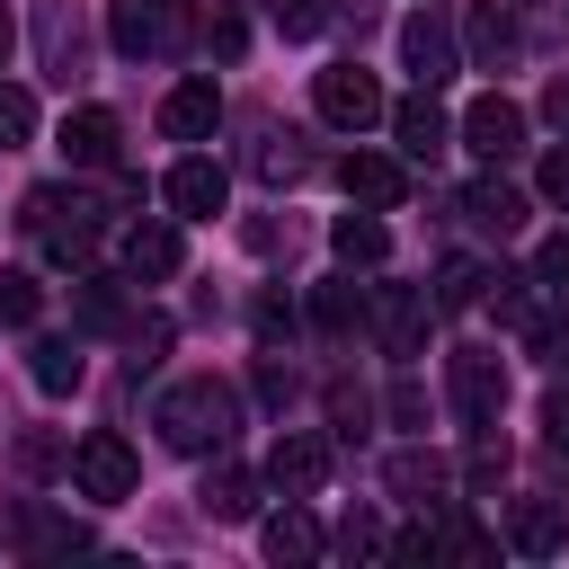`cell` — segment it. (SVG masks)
I'll return each instance as SVG.
<instances>
[{
	"label": "cell",
	"mask_w": 569,
	"mask_h": 569,
	"mask_svg": "<svg viewBox=\"0 0 569 569\" xmlns=\"http://www.w3.org/2000/svg\"><path fill=\"white\" fill-rule=\"evenodd\" d=\"M284 329H293V302H284V293H258V338H267V347H276V338H284Z\"/></svg>",
	"instance_id": "obj_39"
},
{
	"label": "cell",
	"mask_w": 569,
	"mask_h": 569,
	"mask_svg": "<svg viewBox=\"0 0 569 569\" xmlns=\"http://www.w3.org/2000/svg\"><path fill=\"white\" fill-rule=\"evenodd\" d=\"M36 142V98L18 80H0V151H27Z\"/></svg>",
	"instance_id": "obj_34"
},
{
	"label": "cell",
	"mask_w": 569,
	"mask_h": 569,
	"mask_svg": "<svg viewBox=\"0 0 569 569\" xmlns=\"http://www.w3.org/2000/svg\"><path fill=\"white\" fill-rule=\"evenodd\" d=\"M542 445H551V453H569V382H551V391H542Z\"/></svg>",
	"instance_id": "obj_38"
},
{
	"label": "cell",
	"mask_w": 569,
	"mask_h": 569,
	"mask_svg": "<svg viewBox=\"0 0 569 569\" xmlns=\"http://www.w3.org/2000/svg\"><path fill=\"white\" fill-rule=\"evenodd\" d=\"M267 18H276V36H320V27H338V0H267Z\"/></svg>",
	"instance_id": "obj_32"
},
{
	"label": "cell",
	"mask_w": 569,
	"mask_h": 569,
	"mask_svg": "<svg viewBox=\"0 0 569 569\" xmlns=\"http://www.w3.org/2000/svg\"><path fill=\"white\" fill-rule=\"evenodd\" d=\"M489 284H498V276H489L480 258H436V284H427V302H436V311H471Z\"/></svg>",
	"instance_id": "obj_26"
},
{
	"label": "cell",
	"mask_w": 569,
	"mask_h": 569,
	"mask_svg": "<svg viewBox=\"0 0 569 569\" xmlns=\"http://www.w3.org/2000/svg\"><path fill=\"white\" fill-rule=\"evenodd\" d=\"M462 142H471L480 160H516V151H525V107L489 89V98H480V107L462 116Z\"/></svg>",
	"instance_id": "obj_16"
},
{
	"label": "cell",
	"mask_w": 569,
	"mask_h": 569,
	"mask_svg": "<svg viewBox=\"0 0 569 569\" xmlns=\"http://www.w3.org/2000/svg\"><path fill=\"white\" fill-rule=\"evenodd\" d=\"M204 44H213L222 62H240V44H249V27H240V9H213V18H204Z\"/></svg>",
	"instance_id": "obj_36"
},
{
	"label": "cell",
	"mask_w": 569,
	"mask_h": 569,
	"mask_svg": "<svg viewBox=\"0 0 569 569\" xmlns=\"http://www.w3.org/2000/svg\"><path fill=\"white\" fill-rule=\"evenodd\" d=\"M382 480H391V498H409V507H427V498H445V453H427V445H400L391 462H382Z\"/></svg>",
	"instance_id": "obj_24"
},
{
	"label": "cell",
	"mask_w": 569,
	"mask_h": 569,
	"mask_svg": "<svg viewBox=\"0 0 569 569\" xmlns=\"http://www.w3.org/2000/svg\"><path fill=\"white\" fill-rule=\"evenodd\" d=\"M36 311H44V284L18 276V267H0V329H36Z\"/></svg>",
	"instance_id": "obj_31"
},
{
	"label": "cell",
	"mask_w": 569,
	"mask_h": 569,
	"mask_svg": "<svg viewBox=\"0 0 569 569\" xmlns=\"http://www.w3.org/2000/svg\"><path fill=\"white\" fill-rule=\"evenodd\" d=\"M213 124H222V89L213 80H178L160 98V133L169 142H213Z\"/></svg>",
	"instance_id": "obj_15"
},
{
	"label": "cell",
	"mask_w": 569,
	"mask_h": 569,
	"mask_svg": "<svg viewBox=\"0 0 569 569\" xmlns=\"http://www.w3.org/2000/svg\"><path fill=\"white\" fill-rule=\"evenodd\" d=\"M356 320H365V293H356L347 276H338V284H311V329H320V338H347Z\"/></svg>",
	"instance_id": "obj_29"
},
{
	"label": "cell",
	"mask_w": 569,
	"mask_h": 569,
	"mask_svg": "<svg viewBox=\"0 0 569 569\" xmlns=\"http://www.w3.org/2000/svg\"><path fill=\"white\" fill-rule=\"evenodd\" d=\"M533 196L569 213V142H560V151H542V169H533Z\"/></svg>",
	"instance_id": "obj_35"
},
{
	"label": "cell",
	"mask_w": 569,
	"mask_h": 569,
	"mask_svg": "<svg viewBox=\"0 0 569 569\" xmlns=\"http://www.w3.org/2000/svg\"><path fill=\"white\" fill-rule=\"evenodd\" d=\"M196 507H204L213 525H249V516H258V471H240L231 453H213V471H204Z\"/></svg>",
	"instance_id": "obj_20"
},
{
	"label": "cell",
	"mask_w": 569,
	"mask_h": 569,
	"mask_svg": "<svg viewBox=\"0 0 569 569\" xmlns=\"http://www.w3.org/2000/svg\"><path fill=\"white\" fill-rule=\"evenodd\" d=\"M9 44H18V27H9V9H0V62H9Z\"/></svg>",
	"instance_id": "obj_43"
},
{
	"label": "cell",
	"mask_w": 569,
	"mask_h": 569,
	"mask_svg": "<svg viewBox=\"0 0 569 569\" xmlns=\"http://www.w3.org/2000/svg\"><path fill=\"white\" fill-rule=\"evenodd\" d=\"M311 98H320V116H329L338 133H365V124L382 116V89H373V71H356V62H329Z\"/></svg>",
	"instance_id": "obj_10"
},
{
	"label": "cell",
	"mask_w": 569,
	"mask_h": 569,
	"mask_svg": "<svg viewBox=\"0 0 569 569\" xmlns=\"http://www.w3.org/2000/svg\"><path fill=\"white\" fill-rule=\"evenodd\" d=\"M427 311H436V302H427L418 284H373V293H365V329H373L382 356H400V365L427 347Z\"/></svg>",
	"instance_id": "obj_7"
},
{
	"label": "cell",
	"mask_w": 569,
	"mask_h": 569,
	"mask_svg": "<svg viewBox=\"0 0 569 569\" xmlns=\"http://www.w3.org/2000/svg\"><path fill=\"white\" fill-rule=\"evenodd\" d=\"M258 542H267V560H293V569H302V560H320V525H311L302 507H276V516L258 525Z\"/></svg>",
	"instance_id": "obj_27"
},
{
	"label": "cell",
	"mask_w": 569,
	"mask_h": 569,
	"mask_svg": "<svg viewBox=\"0 0 569 569\" xmlns=\"http://www.w3.org/2000/svg\"><path fill=\"white\" fill-rule=\"evenodd\" d=\"M107 44L124 62H178L196 44V0H107Z\"/></svg>",
	"instance_id": "obj_3"
},
{
	"label": "cell",
	"mask_w": 569,
	"mask_h": 569,
	"mask_svg": "<svg viewBox=\"0 0 569 569\" xmlns=\"http://www.w3.org/2000/svg\"><path fill=\"white\" fill-rule=\"evenodd\" d=\"M542 116H551V124H560V133H569V71H560V80H551V89H542Z\"/></svg>",
	"instance_id": "obj_42"
},
{
	"label": "cell",
	"mask_w": 569,
	"mask_h": 569,
	"mask_svg": "<svg viewBox=\"0 0 569 569\" xmlns=\"http://www.w3.org/2000/svg\"><path fill=\"white\" fill-rule=\"evenodd\" d=\"M71 489H80V498H98V507L133 498V489H142V462H133V445H124L116 427H89V436L71 445Z\"/></svg>",
	"instance_id": "obj_5"
},
{
	"label": "cell",
	"mask_w": 569,
	"mask_h": 569,
	"mask_svg": "<svg viewBox=\"0 0 569 569\" xmlns=\"http://www.w3.org/2000/svg\"><path fill=\"white\" fill-rule=\"evenodd\" d=\"M9 542H18L27 560H71V551H89L98 533H89L80 516H53L44 498H18V516H9Z\"/></svg>",
	"instance_id": "obj_9"
},
{
	"label": "cell",
	"mask_w": 569,
	"mask_h": 569,
	"mask_svg": "<svg viewBox=\"0 0 569 569\" xmlns=\"http://www.w3.org/2000/svg\"><path fill=\"white\" fill-rule=\"evenodd\" d=\"M329 480V436H311V427H284L276 436V453H267V489H284V498H311Z\"/></svg>",
	"instance_id": "obj_12"
},
{
	"label": "cell",
	"mask_w": 569,
	"mask_h": 569,
	"mask_svg": "<svg viewBox=\"0 0 569 569\" xmlns=\"http://www.w3.org/2000/svg\"><path fill=\"white\" fill-rule=\"evenodd\" d=\"M338 551H356V560H365V551H382V525L356 507V516H347V533H338Z\"/></svg>",
	"instance_id": "obj_40"
},
{
	"label": "cell",
	"mask_w": 569,
	"mask_h": 569,
	"mask_svg": "<svg viewBox=\"0 0 569 569\" xmlns=\"http://www.w3.org/2000/svg\"><path fill=\"white\" fill-rule=\"evenodd\" d=\"M36 62L44 80H80L89 71V27H80V0H36Z\"/></svg>",
	"instance_id": "obj_8"
},
{
	"label": "cell",
	"mask_w": 569,
	"mask_h": 569,
	"mask_svg": "<svg viewBox=\"0 0 569 569\" xmlns=\"http://www.w3.org/2000/svg\"><path fill=\"white\" fill-rule=\"evenodd\" d=\"M391 133H400V151H409V160H436V151L453 142V116L436 107V89H418V98H400V107H391Z\"/></svg>",
	"instance_id": "obj_21"
},
{
	"label": "cell",
	"mask_w": 569,
	"mask_h": 569,
	"mask_svg": "<svg viewBox=\"0 0 569 569\" xmlns=\"http://www.w3.org/2000/svg\"><path fill=\"white\" fill-rule=\"evenodd\" d=\"M178 267H187V231H178V213L124 231V276H133V284H169Z\"/></svg>",
	"instance_id": "obj_13"
},
{
	"label": "cell",
	"mask_w": 569,
	"mask_h": 569,
	"mask_svg": "<svg viewBox=\"0 0 569 569\" xmlns=\"http://www.w3.org/2000/svg\"><path fill=\"white\" fill-rule=\"evenodd\" d=\"M462 27H471V62H480V71H507V62H516V44H525V36H516V18H507V0H471V18H462Z\"/></svg>",
	"instance_id": "obj_23"
},
{
	"label": "cell",
	"mask_w": 569,
	"mask_h": 569,
	"mask_svg": "<svg viewBox=\"0 0 569 569\" xmlns=\"http://www.w3.org/2000/svg\"><path fill=\"white\" fill-rule=\"evenodd\" d=\"M462 213H471L480 231H498V240H516L533 204H525V187H507V178H471V187H462Z\"/></svg>",
	"instance_id": "obj_22"
},
{
	"label": "cell",
	"mask_w": 569,
	"mask_h": 569,
	"mask_svg": "<svg viewBox=\"0 0 569 569\" xmlns=\"http://www.w3.org/2000/svg\"><path fill=\"white\" fill-rule=\"evenodd\" d=\"M400 53H409L418 89H445V80L462 71V62H453V27H445V18H427V9H418V18L400 27Z\"/></svg>",
	"instance_id": "obj_17"
},
{
	"label": "cell",
	"mask_w": 569,
	"mask_h": 569,
	"mask_svg": "<svg viewBox=\"0 0 569 569\" xmlns=\"http://www.w3.org/2000/svg\"><path fill=\"white\" fill-rule=\"evenodd\" d=\"M18 222L53 249V267H89V258H98V222H107V213H98L80 187H36Z\"/></svg>",
	"instance_id": "obj_4"
},
{
	"label": "cell",
	"mask_w": 569,
	"mask_h": 569,
	"mask_svg": "<svg viewBox=\"0 0 569 569\" xmlns=\"http://www.w3.org/2000/svg\"><path fill=\"white\" fill-rule=\"evenodd\" d=\"M338 178H347V196H356V204H373V213H391V204L409 196V169H400L391 151H347V160H338Z\"/></svg>",
	"instance_id": "obj_19"
},
{
	"label": "cell",
	"mask_w": 569,
	"mask_h": 569,
	"mask_svg": "<svg viewBox=\"0 0 569 569\" xmlns=\"http://www.w3.org/2000/svg\"><path fill=\"white\" fill-rule=\"evenodd\" d=\"M329 418H338V436H365L373 400H365V391H347V382H329Z\"/></svg>",
	"instance_id": "obj_37"
},
{
	"label": "cell",
	"mask_w": 569,
	"mask_h": 569,
	"mask_svg": "<svg viewBox=\"0 0 569 569\" xmlns=\"http://www.w3.org/2000/svg\"><path fill=\"white\" fill-rule=\"evenodd\" d=\"M27 373H36V391H80V373H89V356H80V338H36L27 347Z\"/></svg>",
	"instance_id": "obj_25"
},
{
	"label": "cell",
	"mask_w": 569,
	"mask_h": 569,
	"mask_svg": "<svg viewBox=\"0 0 569 569\" xmlns=\"http://www.w3.org/2000/svg\"><path fill=\"white\" fill-rule=\"evenodd\" d=\"M445 391H453V409L471 427H498V409H507V356L498 347H453L445 356Z\"/></svg>",
	"instance_id": "obj_6"
},
{
	"label": "cell",
	"mask_w": 569,
	"mask_h": 569,
	"mask_svg": "<svg viewBox=\"0 0 569 569\" xmlns=\"http://www.w3.org/2000/svg\"><path fill=\"white\" fill-rule=\"evenodd\" d=\"M258 178H267V187H293V178H302V142L267 124V133H258Z\"/></svg>",
	"instance_id": "obj_33"
},
{
	"label": "cell",
	"mask_w": 569,
	"mask_h": 569,
	"mask_svg": "<svg viewBox=\"0 0 569 569\" xmlns=\"http://www.w3.org/2000/svg\"><path fill=\"white\" fill-rule=\"evenodd\" d=\"M124 311H133V302H124V284L80 267V329H124Z\"/></svg>",
	"instance_id": "obj_30"
},
{
	"label": "cell",
	"mask_w": 569,
	"mask_h": 569,
	"mask_svg": "<svg viewBox=\"0 0 569 569\" xmlns=\"http://www.w3.org/2000/svg\"><path fill=\"white\" fill-rule=\"evenodd\" d=\"M507 542H516L525 560H551V551L569 542V498H560V489H542V498H516V516H507Z\"/></svg>",
	"instance_id": "obj_14"
},
{
	"label": "cell",
	"mask_w": 569,
	"mask_h": 569,
	"mask_svg": "<svg viewBox=\"0 0 569 569\" xmlns=\"http://www.w3.org/2000/svg\"><path fill=\"white\" fill-rule=\"evenodd\" d=\"M391 418H400V427H418V418H427V400H418V382H391Z\"/></svg>",
	"instance_id": "obj_41"
},
{
	"label": "cell",
	"mask_w": 569,
	"mask_h": 569,
	"mask_svg": "<svg viewBox=\"0 0 569 569\" xmlns=\"http://www.w3.org/2000/svg\"><path fill=\"white\" fill-rule=\"evenodd\" d=\"M116 142H124V124L107 107H71L62 116V160L71 169H116Z\"/></svg>",
	"instance_id": "obj_18"
},
{
	"label": "cell",
	"mask_w": 569,
	"mask_h": 569,
	"mask_svg": "<svg viewBox=\"0 0 569 569\" xmlns=\"http://www.w3.org/2000/svg\"><path fill=\"white\" fill-rule=\"evenodd\" d=\"M151 427H160L169 453L213 462V453H231V436H240V391H231L222 373H187V382H169V391L151 400Z\"/></svg>",
	"instance_id": "obj_1"
},
{
	"label": "cell",
	"mask_w": 569,
	"mask_h": 569,
	"mask_svg": "<svg viewBox=\"0 0 569 569\" xmlns=\"http://www.w3.org/2000/svg\"><path fill=\"white\" fill-rule=\"evenodd\" d=\"M160 196H169V213H178V222H213V213H222V196H231V178H222V160L187 151V160L160 178Z\"/></svg>",
	"instance_id": "obj_11"
},
{
	"label": "cell",
	"mask_w": 569,
	"mask_h": 569,
	"mask_svg": "<svg viewBox=\"0 0 569 569\" xmlns=\"http://www.w3.org/2000/svg\"><path fill=\"white\" fill-rule=\"evenodd\" d=\"M498 320L525 338L533 365L569 373V284H551L542 267H533V276H498Z\"/></svg>",
	"instance_id": "obj_2"
},
{
	"label": "cell",
	"mask_w": 569,
	"mask_h": 569,
	"mask_svg": "<svg viewBox=\"0 0 569 569\" xmlns=\"http://www.w3.org/2000/svg\"><path fill=\"white\" fill-rule=\"evenodd\" d=\"M329 249H338L347 267H382L391 231H382V222H373V204H365V213H338V222H329Z\"/></svg>",
	"instance_id": "obj_28"
}]
</instances>
